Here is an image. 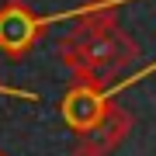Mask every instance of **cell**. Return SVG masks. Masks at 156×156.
<instances>
[{
  "instance_id": "4",
  "label": "cell",
  "mask_w": 156,
  "mask_h": 156,
  "mask_svg": "<svg viewBox=\"0 0 156 156\" xmlns=\"http://www.w3.org/2000/svg\"><path fill=\"white\" fill-rule=\"evenodd\" d=\"M115 31V7L111 4H87L80 11V38L94 42Z\"/></svg>"
},
{
  "instance_id": "1",
  "label": "cell",
  "mask_w": 156,
  "mask_h": 156,
  "mask_svg": "<svg viewBox=\"0 0 156 156\" xmlns=\"http://www.w3.org/2000/svg\"><path fill=\"white\" fill-rule=\"evenodd\" d=\"M42 28H45V21L24 0H7L0 7V49L11 52V56H24L38 42Z\"/></svg>"
},
{
  "instance_id": "5",
  "label": "cell",
  "mask_w": 156,
  "mask_h": 156,
  "mask_svg": "<svg viewBox=\"0 0 156 156\" xmlns=\"http://www.w3.org/2000/svg\"><path fill=\"white\" fill-rule=\"evenodd\" d=\"M0 156H4V153H0Z\"/></svg>"
},
{
  "instance_id": "2",
  "label": "cell",
  "mask_w": 156,
  "mask_h": 156,
  "mask_svg": "<svg viewBox=\"0 0 156 156\" xmlns=\"http://www.w3.org/2000/svg\"><path fill=\"white\" fill-rule=\"evenodd\" d=\"M104 111H108V97H104V90L97 83H90V80H80V83L66 94V101H62V118H66L76 132H83V135L104 118Z\"/></svg>"
},
{
  "instance_id": "3",
  "label": "cell",
  "mask_w": 156,
  "mask_h": 156,
  "mask_svg": "<svg viewBox=\"0 0 156 156\" xmlns=\"http://www.w3.org/2000/svg\"><path fill=\"white\" fill-rule=\"evenodd\" d=\"M125 132H128V115L122 111V108H111V104H108L104 118H101V122L87 132V139H83V142H87L97 156H104L108 149H115V146L125 139Z\"/></svg>"
}]
</instances>
